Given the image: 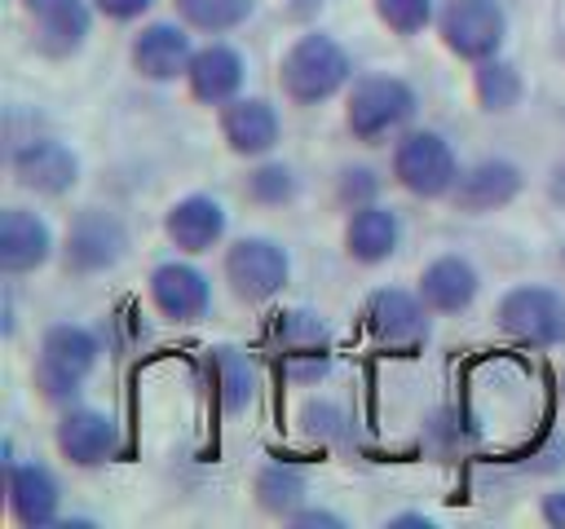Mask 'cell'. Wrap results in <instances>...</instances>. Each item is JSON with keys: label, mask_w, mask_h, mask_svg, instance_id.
I'll list each match as a JSON object with an SVG mask.
<instances>
[{"label": "cell", "mask_w": 565, "mask_h": 529, "mask_svg": "<svg viewBox=\"0 0 565 529\" xmlns=\"http://www.w3.org/2000/svg\"><path fill=\"white\" fill-rule=\"evenodd\" d=\"M525 185H530V176L512 154H481V159L463 163L459 185L450 190L446 203L459 216H494V212H508L525 194Z\"/></svg>", "instance_id": "ac0fdd59"}, {"label": "cell", "mask_w": 565, "mask_h": 529, "mask_svg": "<svg viewBox=\"0 0 565 529\" xmlns=\"http://www.w3.org/2000/svg\"><path fill=\"white\" fill-rule=\"evenodd\" d=\"M216 132H221V145L252 163V159H265V154H278L282 145V115L269 97H256V93H243L234 101H225L216 110Z\"/></svg>", "instance_id": "7402d4cb"}, {"label": "cell", "mask_w": 565, "mask_h": 529, "mask_svg": "<svg viewBox=\"0 0 565 529\" xmlns=\"http://www.w3.org/2000/svg\"><path fill=\"white\" fill-rule=\"evenodd\" d=\"M539 520L547 529H565V485H556V489H547L539 498Z\"/></svg>", "instance_id": "836d02e7"}, {"label": "cell", "mask_w": 565, "mask_h": 529, "mask_svg": "<svg viewBox=\"0 0 565 529\" xmlns=\"http://www.w3.org/2000/svg\"><path fill=\"white\" fill-rule=\"evenodd\" d=\"M199 40L194 31L172 13V18H146L128 35V71L141 84H177L190 71Z\"/></svg>", "instance_id": "9a60e30c"}, {"label": "cell", "mask_w": 565, "mask_h": 529, "mask_svg": "<svg viewBox=\"0 0 565 529\" xmlns=\"http://www.w3.org/2000/svg\"><path fill=\"white\" fill-rule=\"evenodd\" d=\"M159 229H163V242L172 251L199 260V256H212L230 242V212L212 190H190L163 207Z\"/></svg>", "instance_id": "e0dca14e"}, {"label": "cell", "mask_w": 565, "mask_h": 529, "mask_svg": "<svg viewBox=\"0 0 565 529\" xmlns=\"http://www.w3.org/2000/svg\"><path fill=\"white\" fill-rule=\"evenodd\" d=\"M53 450L75 472H102L119 458L124 428L106 406L75 401V406H62L53 419Z\"/></svg>", "instance_id": "4fadbf2b"}, {"label": "cell", "mask_w": 565, "mask_h": 529, "mask_svg": "<svg viewBox=\"0 0 565 529\" xmlns=\"http://www.w3.org/2000/svg\"><path fill=\"white\" fill-rule=\"evenodd\" d=\"M282 525H291V529H344L349 520H344L340 511H331V507H313V503H305V507H296Z\"/></svg>", "instance_id": "d6a6232c"}, {"label": "cell", "mask_w": 565, "mask_h": 529, "mask_svg": "<svg viewBox=\"0 0 565 529\" xmlns=\"http://www.w3.org/2000/svg\"><path fill=\"white\" fill-rule=\"evenodd\" d=\"M433 322H437V317L428 313V304L419 300L415 287L388 282V287H375V291L362 300V331H366L371 344L384 348V353H402V357L419 353V348L433 339Z\"/></svg>", "instance_id": "8fae6325"}, {"label": "cell", "mask_w": 565, "mask_h": 529, "mask_svg": "<svg viewBox=\"0 0 565 529\" xmlns=\"http://www.w3.org/2000/svg\"><path fill=\"white\" fill-rule=\"evenodd\" d=\"M102 335L88 322H49L35 339V357H31V388L49 410L75 406L84 401L88 379L102 366Z\"/></svg>", "instance_id": "7a4b0ae2"}, {"label": "cell", "mask_w": 565, "mask_h": 529, "mask_svg": "<svg viewBox=\"0 0 565 529\" xmlns=\"http://www.w3.org/2000/svg\"><path fill=\"white\" fill-rule=\"evenodd\" d=\"M203 388L225 419H243L265 392V366L243 344H212L203 348Z\"/></svg>", "instance_id": "d6986e66"}, {"label": "cell", "mask_w": 565, "mask_h": 529, "mask_svg": "<svg viewBox=\"0 0 565 529\" xmlns=\"http://www.w3.org/2000/svg\"><path fill=\"white\" fill-rule=\"evenodd\" d=\"M260 0H172V13L194 31V35H234L256 18Z\"/></svg>", "instance_id": "f1b7e54d"}, {"label": "cell", "mask_w": 565, "mask_h": 529, "mask_svg": "<svg viewBox=\"0 0 565 529\" xmlns=\"http://www.w3.org/2000/svg\"><path fill=\"white\" fill-rule=\"evenodd\" d=\"M247 75H252L247 53H243L238 44H230L225 35H216V40H203V44L194 48L190 71H185L181 84H185V93H190L194 106L221 110L225 101H234V97L247 93Z\"/></svg>", "instance_id": "44dd1931"}, {"label": "cell", "mask_w": 565, "mask_h": 529, "mask_svg": "<svg viewBox=\"0 0 565 529\" xmlns=\"http://www.w3.org/2000/svg\"><path fill=\"white\" fill-rule=\"evenodd\" d=\"M437 4H441V0H371L375 22H380L388 35H397V40H415V35L433 31Z\"/></svg>", "instance_id": "4dcf8cb0"}, {"label": "cell", "mask_w": 565, "mask_h": 529, "mask_svg": "<svg viewBox=\"0 0 565 529\" xmlns=\"http://www.w3.org/2000/svg\"><path fill=\"white\" fill-rule=\"evenodd\" d=\"M561 269H565V242H561Z\"/></svg>", "instance_id": "f35d334b"}, {"label": "cell", "mask_w": 565, "mask_h": 529, "mask_svg": "<svg viewBox=\"0 0 565 529\" xmlns=\"http://www.w3.org/2000/svg\"><path fill=\"white\" fill-rule=\"evenodd\" d=\"M4 168H9V181L31 198H71L84 176L79 150L66 137L35 132V128L26 137H13Z\"/></svg>", "instance_id": "9c48e42d"}, {"label": "cell", "mask_w": 565, "mask_h": 529, "mask_svg": "<svg viewBox=\"0 0 565 529\" xmlns=\"http://www.w3.org/2000/svg\"><path fill=\"white\" fill-rule=\"evenodd\" d=\"M543 194H547L552 207L565 212V150L552 159V168H547V176H543Z\"/></svg>", "instance_id": "e575fe53"}, {"label": "cell", "mask_w": 565, "mask_h": 529, "mask_svg": "<svg viewBox=\"0 0 565 529\" xmlns=\"http://www.w3.org/2000/svg\"><path fill=\"white\" fill-rule=\"evenodd\" d=\"M4 511L18 529H57L62 511V481L40 458H18L13 441H4Z\"/></svg>", "instance_id": "5bb4252c"}, {"label": "cell", "mask_w": 565, "mask_h": 529, "mask_svg": "<svg viewBox=\"0 0 565 529\" xmlns=\"http://www.w3.org/2000/svg\"><path fill=\"white\" fill-rule=\"evenodd\" d=\"M132 256V229L128 220L106 203H84L71 212L62 242H57V269L75 282H93L115 273Z\"/></svg>", "instance_id": "8992f818"}, {"label": "cell", "mask_w": 565, "mask_h": 529, "mask_svg": "<svg viewBox=\"0 0 565 529\" xmlns=\"http://www.w3.org/2000/svg\"><path fill=\"white\" fill-rule=\"evenodd\" d=\"M459 172H463V159L441 128L411 123L388 145V181L415 203H446L450 190L459 185Z\"/></svg>", "instance_id": "5b68a950"}, {"label": "cell", "mask_w": 565, "mask_h": 529, "mask_svg": "<svg viewBox=\"0 0 565 529\" xmlns=\"http://www.w3.org/2000/svg\"><path fill=\"white\" fill-rule=\"evenodd\" d=\"M556 388H561V401H565V366H561V375H556Z\"/></svg>", "instance_id": "74e56055"}, {"label": "cell", "mask_w": 565, "mask_h": 529, "mask_svg": "<svg viewBox=\"0 0 565 529\" xmlns=\"http://www.w3.org/2000/svg\"><path fill=\"white\" fill-rule=\"evenodd\" d=\"M494 331L530 353L565 348V291L552 282H512L494 300Z\"/></svg>", "instance_id": "ba28073f"}, {"label": "cell", "mask_w": 565, "mask_h": 529, "mask_svg": "<svg viewBox=\"0 0 565 529\" xmlns=\"http://www.w3.org/2000/svg\"><path fill=\"white\" fill-rule=\"evenodd\" d=\"M468 88H472V101H477V110L481 115H490V119H503V115H512L521 101H525V75H521V66L512 62V57H490V62H477L472 66V75H468Z\"/></svg>", "instance_id": "83f0119b"}, {"label": "cell", "mask_w": 565, "mask_h": 529, "mask_svg": "<svg viewBox=\"0 0 565 529\" xmlns=\"http://www.w3.org/2000/svg\"><path fill=\"white\" fill-rule=\"evenodd\" d=\"M296 432L309 450H353L358 445V419L340 397L309 392L296 406Z\"/></svg>", "instance_id": "484cf974"}, {"label": "cell", "mask_w": 565, "mask_h": 529, "mask_svg": "<svg viewBox=\"0 0 565 529\" xmlns=\"http://www.w3.org/2000/svg\"><path fill=\"white\" fill-rule=\"evenodd\" d=\"M154 4H159V0H93L97 18H106V22H115V26L146 22V18L154 13Z\"/></svg>", "instance_id": "1f68e13d"}, {"label": "cell", "mask_w": 565, "mask_h": 529, "mask_svg": "<svg viewBox=\"0 0 565 529\" xmlns=\"http://www.w3.org/2000/svg\"><path fill=\"white\" fill-rule=\"evenodd\" d=\"M252 503L260 516L269 520H287L296 507L309 503V467L291 463V458H265L252 472Z\"/></svg>", "instance_id": "4316f807"}, {"label": "cell", "mask_w": 565, "mask_h": 529, "mask_svg": "<svg viewBox=\"0 0 565 529\" xmlns=\"http://www.w3.org/2000/svg\"><path fill=\"white\" fill-rule=\"evenodd\" d=\"M57 242L62 234L49 225L44 212L26 207V203H9L0 212V273L9 282L40 273L44 264L57 260Z\"/></svg>", "instance_id": "ffe728a7"}, {"label": "cell", "mask_w": 565, "mask_h": 529, "mask_svg": "<svg viewBox=\"0 0 565 529\" xmlns=\"http://www.w3.org/2000/svg\"><path fill=\"white\" fill-rule=\"evenodd\" d=\"M146 304L168 326H199V322L212 317L216 291H212V278L194 264V256L177 251V256L150 264V273H146Z\"/></svg>", "instance_id": "7c38bea8"}, {"label": "cell", "mask_w": 565, "mask_h": 529, "mask_svg": "<svg viewBox=\"0 0 565 529\" xmlns=\"http://www.w3.org/2000/svg\"><path fill=\"white\" fill-rule=\"evenodd\" d=\"M433 31L455 62L477 66L508 48L512 18H508L503 0H441Z\"/></svg>", "instance_id": "30bf717a"}, {"label": "cell", "mask_w": 565, "mask_h": 529, "mask_svg": "<svg viewBox=\"0 0 565 529\" xmlns=\"http://www.w3.org/2000/svg\"><path fill=\"white\" fill-rule=\"evenodd\" d=\"M4 335H13V295L4 291Z\"/></svg>", "instance_id": "8d00e7d4"}, {"label": "cell", "mask_w": 565, "mask_h": 529, "mask_svg": "<svg viewBox=\"0 0 565 529\" xmlns=\"http://www.w3.org/2000/svg\"><path fill=\"white\" fill-rule=\"evenodd\" d=\"M221 282L243 309L274 304L291 282V251L274 234H234L221 247Z\"/></svg>", "instance_id": "52a82bcc"}, {"label": "cell", "mask_w": 565, "mask_h": 529, "mask_svg": "<svg viewBox=\"0 0 565 529\" xmlns=\"http://www.w3.org/2000/svg\"><path fill=\"white\" fill-rule=\"evenodd\" d=\"M402 238H406L402 212L388 207L384 198L344 212L340 247H344V260L358 264V269H380V264H388V260L402 251Z\"/></svg>", "instance_id": "cb8c5ba5"}, {"label": "cell", "mask_w": 565, "mask_h": 529, "mask_svg": "<svg viewBox=\"0 0 565 529\" xmlns=\"http://www.w3.org/2000/svg\"><path fill=\"white\" fill-rule=\"evenodd\" d=\"M481 282L486 278H481L477 260L463 251H437L415 273V291L433 317H463L481 300Z\"/></svg>", "instance_id": "603a6c76"}, {"label": "cell", "mask_w": 565, "mask_h": 529, "mask_svg": "<svg viewBox=\"0 0 565 529\" xmlns=\"http://www.w3.org/2000/svg\"><path fill=\"white\" fill-rule=\"evenodd\" d=\"M305 194V176L291 159H278V154H265V159H252L247 172L238 176V198L256 212H282L291 203H300Z\"/></svg>", "instance_id": "d4e9b609"}, {"label": "cell", "mask_w": 565, "mask_h": 529, "mask_svg": "<svg viewBox=\"0 0 565 529\" xmlns=\"http://www.w3.org/2000/svg\"><path fill=\"white\" fill-rule=\"evenodd\" d=\"M406 525H415V529H433L437 520H433L428 511H388V516H384V529H406Z\"/></svg>", "instance_id": "d590c367"}, {"label": "cell", "mask_w": 565, "mask_h": 529, "mask_svg": "<svg viewBox=\"0 0 565 529\" xmlns=\"http://www.w3.org/2000/svg\"><path fill=\"white\" fill-rule=\"evenodd\" d=\"M265 344L278 361V375L287 388H322L335 370V344H331V326L318 309L309 304H282L269 317Z\"/></svg>", "instance_id": "277c9868"}, {"label": "cell", "mask_w": 565, "mask_h": 529, "mask_svg": "<svg viewBox=\"0 0 565 529\" xmlns=\"http://www.w3.org/2000/svg\"><path fill=\"white\" fill-rule=\"evenodd\" d=\"M419 115V88L397 71H362L353 75L349 93L340 97V123L349 141L375 150L393 145Z\"/></svg>", "instance_id": "3957f363"}, {"label": "cell", "mask_w": 565, "mask_h": 529, "mask_svg": "<svg viewBox=\"0 0 565 529\" xmlns=\"http://www.w3.org/2000/svg\"><path fill=\"white\" fill-rule=\"evenodd\" d=\"M18 9L26 18L31 48L44 62H71L93 40V22H97L93 0H18Z\"/></svg>", "instance_id": "2e32d148"}, {"label": "cell", "mask_w": 565, "mask_h": 529, "mask_svg": "<svg viewBox=\"0 0 565 529\" xmlns=\"http://www.w3.org/2000/svg\"><path fill=\"white\" fill-rule=\"evenodd\" d=\"M384 176L375 163L366 159H349L331 172V203L340 212H353V207H366V203H380L384 198Z\"/></svg>", "instance_id": "f546056e"}, {"label": "cell", "mask_w": 565, "mask_h": 529, "mask_svg": "<svg viewBox=\"0 0 565 529\" xmlns=\"http://www.w3.org/2000/svg\"><path fill=\"white\" fill-rule=\"evenodd\" d=\"M358 66H353V53L340 35H331L327 26H305L300 35H291V44L278 53V93L287 106L296 110H313V106H327L335 97L349 93Z\"/></svg>", "instance_id": "6da1fadb"}]
</instances>
